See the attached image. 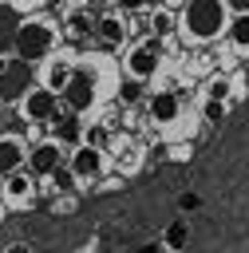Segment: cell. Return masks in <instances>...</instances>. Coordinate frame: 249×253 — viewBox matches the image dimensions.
Returning a JSON list of instances; mask_svg holds the SVG:
<instances>
[{
    "label": "cell",
    "mask_w": 249,
    "mask_h": 253,
    "mask_svg": "<svg viewBox=\"0 0 249 253\" xmlns=\"http://www.w3.org/2000/svg\"><path fill=\"white\" fill-rule=\"evenodd\" d=\"M32 87H36V79H32V63L28 59H20V55L0 59V103H16Z\"/></svg>",
    "instance_id": "cell-3"
},
{
    "label": "cell",
    "mask_w": 249,
    "mask_h": 253,
    "mask_svg": "<svg viewBox=\"0 0 249 253\" xmlns=\"http://www.w3.org/2000/svg\"><path fill=\"white\" fill-rule=\"evenodd\" d=\"M150 0H115V8L119 12H138V8H146Z\"/></svg>",
    "instance_id": "cell-24"
},
{
    "label": "cell",
    "mask_w": 249,
    "mask_h": 253,
    "mask_svg": "<svg viewBox=\"0 0 249 253\" xmlns=\"http://www.w3.org/2000/svg\"><path fill=\"white\" fill-rule=\"evenodd\" d=\"M67 43H83V40H91L95 36V16L91 12H83V8H75V12H67L63 16V32H59Z\"/></svg>",
    "instance_id": "cell-13"
},
{
    "label": "cell",
    "mask_w": 249,
    "mask_h": 253,
    "mask_svg": "<svg viewBox=\"0 0 249 253\" xmlns=\"http://www.w3.org/2000/svg\"><path fill=\"white\" fill-rule=\"evenodd\" d=\"M67 166H71V174H75L79 182H95V178L103 174V146H91V142H79V146L71 150V158H67Z\"/></svg>",
    "instance_id": "cell-8"
},
{
    "label": "cell",
    "mask_w": 249,
    "mask_h": 253,
    "mask_svg": "<svg viewBox=\"0 0 249 253\" xmlns=\"http://www.w3.org/2000/svg\"><path fill=\"white\" fill-rule=\"evenodd\" d=\"M20 166H28V146H24V138L0 134V178L12 174V170H20Z\"/></svg>",
    "instance_id": "cell-14"
},
{
    "label": "cell",
    "mask_w": 249,
    "mask_h": 253,
    "mask_svg": "<svg viewBox=\"0 0 249 253\" xmlns=\"http://www.w3.org/2000/svg\"><path fill=\"white\" fill-rule=\"evenodd\" d=\"M150 32H154V36H170V32H178V12L166 8V4L154 8V12H150Z\"/></svg>",
    "instance_id": "cell-20"
},
{
    "label": "cell",
    "mask_w": 249,
    "mask_h": 253,
    "mask_svg": "<svg viewBox=\"0 0 249 253\" xmlns=\"http://www.w3.org/2000/svg\"><path fill=\"white\" fill-rule=\"evenodd\" d=\"M55 111H59V91H51V87H43V83H36V87L20 99V115H24L28 123H51Z\"/></svg>",
    "instance_id": "cell-6"
},
{
    "label": "cell",
    "mask_w": 249,
    "mask_h": 253,
    "mask_svg": "<svg viewBox=\"0 0 249 253\" xmlns=\"http://www.w3.org/2000/svg\"><path fill=\"white\" fill-rule=\"evenodd\" d=\"M202 119L206 123H221L225 119V99H202Z\"/></svg>",
    "instance_id": "cell-21"
},
{
    "label": "cell",
    "mask_w": 249,
    "mask_h": 253,
    "mask_svg": "<svg viewBox=\"0 0 249 253\" xmlns=\"http://www.w3.org/2000/svg\"><path fill=\"white\" fill-rule=\"evenodd\" d=\"M95 40H99L103 47H123V43H126V20H123L119 12L95 16Z\"/></svg>",
    "instance_id": "cell-11"
},
{
    "label": "cell",
    "mask_w": 249,
    "mask_h": 253,
    "mask_svg": "<svg viewBox=\"0 0 249 253\" xmlns=\"http://www.w3.org/2000/svg\"><path fill=\"white\" fill-rule=\"evenodd\" d=\"M229 12H249V0H225Z\"/></svg>",
    "instance_id": "cell-25"
},
{
    "label": "cell",
    "mask_w": 249,
    "mask_h": 253,
    "mask_svg": "<svg viewBox=\"0 0 249 253\" xmlns=\"http://www.w3.org/2000/svg\"><path fill=\"white\" fill-rule=\"evenodd\" d=\"M95 4H115V0H95Z\"/></svg>",
    "instance_id": "cell-27"
},
{
    "label": "cell",
    "mask_w": 249,
    "mask_h": 253,
    "mask_svg": "<svg viewBox=\"0 0 249 253\" xmlns=\"http://www.w3.org/2000/svg\"><path fill=\"white\" fill-rule=\"evenodd\" d=\"M142 99V79H130L126 75V83H123V103H138Z\"/></svg>",
    "instance_id": "cell-22"
},
{
    "label": "cell",
    "mask_w": 249,
    "mask_h": 253,
    "mask_svg": "<svg viewBox=\"0 0 249 253\" xmlns=\"http://www.w3.org/2000/svg\"><path fill=\"white\" fill-rule=\"evenodd\" d=\"M51 138H59V142H83V119H79V111H71V107L55 111L51 115Z\"/></svg>",
    "instance_id": "cell-12"
},
{
    "label": "cell",
    "mask_w": 249,
    "mask_h": 253,
    "mask_svg": "<svg viewBox=\"0 0 249 253\" xmlns=\"http://www.w3.org/2000/svg\"><path fill=\"white\" fill-rule=\"evenodd\" d=\"M182 4H186V0H166V8H174V12H178Z\"/></svg>",
    "instance_id": "cell-26"
},
{
    "label": "cell",
    "mask_w": 249,
    "mask_h": 253,
    "mask_svg": "<svg viewBox=\"0 0 249 253\" xmlns=\"http://www.w3.org/2000/svg\"><path fill=\"white\" fill-rule=\"evenodd\" d=\"M59 166H63V142L59 138H43V142H36L28 150V170L36 178H51Z\"/></svg>",
    "instance_id": "cell-7"
},
{
    "label": "cell",
    "mask_w": 249,
    "mask_h": 253,
    "mask_svg": "<svg viewBox=\"0 0 249 253\" xmlns=\"http://www.w3.org/2000/svg\"><path fill=\"white\" fill-rule=\"evenodd\" d=\"M16 28H20V12H16V4H12V0H0V51L12 47Z\"/></svg>",
    "instance_id": "cell-17"
},
{
    "label": "cell",
    "mask_w": 249,
    "mask_h": 253,
    "mask_svg": "<svg viewBox=\"0 0 249 253\" xmlns=\"http://www.w3.org/2000/svg\"><path fill=\"white\" fill-rule=\"evenodd\" d=\"M229 28V8L225 0H186L178 8V36L182 43H209Z\"/></svg>",
    "instance_id": "cell-1"
},
{
    "label": "cell",
    "mask_w": 249,
    "mask_h": 253,
    "mask_svg": "<svg viewBox=\"0 0 249 253\" xmlns=\"http://www.w3.org/2000/svg\"><path fill=\"white\" fill-rule=\"evenodd\" d=\"M146 115H150L158 126H170V123H178V115H182V99H178L174 91H154V95L146 99Z\"/></svg>",
    "instance_id": "cell-10"
},
{
    "label": "cell",
    "mask_w": 249,
    "mask_h": 253,
    "mask_svg": "<svg viewBox=\"0 0 249 253\" xmlns=\"http://www.w3.org/2000/svg\"><path fill=\"white\" fill-rule=\"evenodd\" d=\"M158 63H162V36H150V40H142L138 47H130L126 51V75L130 79H154L158 75Z\"/></svg>",
    "instance_id": "cell-4"
},
{
    "label": "cell",
    "mask_w": 249,
    "mask_h": 253,
    "mask_svg": "<svg viewBox=\"0 0 249 253\" xmlns=\"http://www.w3.org/2000/svg\"><path fill=\"white\" fill-rule=\"evenodd\" d=\"M225 36H229V47H233V51L249 55V12H237V16L229 20Z\"/></svg>",
    "instance_id": "cell-16"
},
{
    "label": "cell",
    "mask_w": 249,
    "mask_h": 253,
    "mask_svg": "<svg viewBox=\"0 0 249 253\" xmlns=\"http://www.w3.org/2000/svg\"><path fill=\"white\" fill-rule=\"evenodd\" d=\"M233 87H237V79H233V75L213 71V75L206 79V87H202V99H229V95H233Z\"/></svg>",
    "instance_id": "cell-19"
},
{
    "label": "cell",
    "mask_w": 249,
    "mask_h": 253,
    "mask_svg": "<svg viewBox=\"0 0 249 253\" xmlns=\"http://www.w3.org/2000/svg\"><path fill=\"white\" fill-rule=\"evenodd\" d=\"M55 40H59L55 24H47V20H20L16 40H12V51L20 59H28V63H43L55 51Z\"/></svg>",
    "instance_id": "cell-2"
},
{
    "label": "cell",
    "mask_w": 249,
    "mask_h": 253,
    "mask_svg": "<svg viewBox=\"0 0 249 253\" xmlns=\"http://www.w3.org/2000/svg\"><path fill=\"white\" fill-rule=\"evenodd\" d=\"M0 217H4V206H0Z\"/></svg>",
    "instance_id": "cell-28"
},
{
    "label": "cell",
    "mask_w": 249,
    "mask_h": 253,
    "mask_svg": "<svg viewBox=\"0 0 249 253\" xmlns=\"http://www.w3.org/2000/svg\"><path fill=\"white\" fill-rule=\"evenodd\" d=\"M71 71H75V67H71V59H63V55H55V51H51V55L43 59L40 83H43V87H51V91H63V83L71 79Z\"/></svg>",
    "instance_id": "cell-15"
},
{
    "label": "cell",
    "mask_w": 249,
    "mask_h": 253,
    "mask_svg": "<svg viewBox=\"0 0 249 253\" xmlns=\"http://www.w3.org/2000/svg\"><path fill=\"white\" fill-rule=\"evenodd\" d=\"M63 107H71V111H79V115H87L91 107H95V99H99V83H95V75L91 71H71V79L63 83Z\"/></svg>",
    "instance_id": "cell-5"
},
{
    "label": "cell",
    "mask_w": 249,
    "mask_h": 253,
    "mask_svg": "<svg viewBox=\"0 0 249 253\" xmlns=\"http://www.w3.org/2000/svg\"><path fill=\"white\" fill-rule=\"evenodd\" d=\"M0 194H4L8 206H28V202L36 198V174H32L28 166L4 174V190H0Z\"/></svg>",
    "instance_id": "cell-9"
},
{
    "label": "cell",
    "mask_w": 249,
    "mask_h": 253,
    "mask_svg": "<svg viewBox=\"0 0 249 253\" xmlns=\"http://www.w3.org/2000/svg\"><path fill=\"white\" fill-rule=\"evenodd\" d=\"M186 245H190V221L178 217V221H170V225L162 229V249L178 253V249H186Z\"/></svg>",
    "instance_id": "cell-18"
},
{
    "label": "cell",
    "mask_w": 249,
    "mask_h": 253,
    "mask_svg": "<svg viewBox=\"0 0 249 253\" xmlns=\"http://www.w3.org/2000/svg\"><path fill=\"white\" fill-rule=\"evenodd\" d=\"M198 206H202V198H198L194 190H182V194H178V210H182V213H194Z\"/></svg>",
    "instance_id": "cell-23"
}]
</instances>
